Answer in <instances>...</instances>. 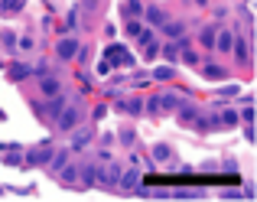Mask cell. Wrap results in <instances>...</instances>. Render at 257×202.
Here are the masks:
<instances>
[{"label":"cell","mask_w":257,"mask_h":202,"mask_svg":"<svg viewBox=\"0 0 257 202\" xmlns=\"http://www.w3.org/2000/svg\"><path fill=\"white\" fill-rule=\"evenodd\" d=\"M221 124H225V127H234V124H238V114H234V111H225V114H221Z\"/></svg>","instance_id":"ffe728a7"},{"label":"cell","mask_w":257,"mask_h":202,"mask_svg":"<svg viewBox=\"0 0 257 202\" xmlns=\"http://www.w3.org/2000/svg\"><path fill=\"white\" fill-rule=\"evenodd\" d=\"M195 4H205V0H195Z\"/></svg>","instance_id":"484cf974"},{"label":"cell","mask_w":257,"mask_h":202,"mask_svg":"<svg viewBox=\"0 0 257 202\" xmlns=\"http://www.w3.org/2000/svg\"><path fill=\"white\" fill-rule=\"evenodd\" d=\"M140 46H144V56H147V59H153V56L160 52V43L150 36V33H144V30H140Z\"/></svg>","instance_id":"3957f363"},{"label":"cell","mask_w":257,"mask_h":202,"mask_svg":"<svg viewBox=\"0 0 257 202\" xmlns=\"http://www.w3.org/2000/svg\"><path fill=\"white\" fill-rule=\"evenodd\" d=\"M43 91H46V95H56V91H59V82L52 75H46L43 78Z\"/></svg>","instance_id":"5bb4252c"},{"label":"cell","mask_w":257,"mask_h":202,"mask_svg":"<svg viewBox=\"0 0 257 202\" xmlns=\"http://www.w3.org/2000/svg\"><path fill=\"white\" fill-rule=\"evenodd\" d=\"M0 10L4 13H17V10H23V0H0Z\"/></svg>","instance_id":"4fadbf2b"},{"label":"cell","mask_w":257,"mask_h":202,"mask_svg":"<svg viewBox=\"0 0 257 202\" xmlns=\"http://www.w3.org/2000/svg\"><path fill=\"white\" fill-rule=\"evenodd\" d=\"M166 33H170V36H182V33H186V26H182V23H170V20H166Z\"/></svg>","instance_id":"2e32d148"},{"label":"cell","mask_w":257,"mask_h":202,"mask_svg":"<svg viewBox=\"0 0 257 202\" xmlns=\"http://www.w3.org/2000/svg\"><path fill=\"white\" fill-rule=\"evenodd\" d=\"M65 160H69V150H59V153H56V160H52V170H62Z\"/></svg>","instance_id":"e0dca14e"},{"label":"cell","mask_w":257,"mask_h":202,"mask_svg":"<svg viewBox=\"0 0 257 202\" xmlns=\"http://www.w3.org/2000/svg\"><path fill=\"white\" fill-rule=\"evenodd\" d=\"M127 111H131V114H137V111H144V105H140V101H127Z\"/></svg>","instance_id":"cb8c5ba5"},{"label":"cell","mask_w":257,"mask_h":202,"mask_svg":"<svg viewBox=\"0 0 257 202\" xmlns=\"http://www.w3.org/2000/svg\"><path fill=\"white\" fill-rule=\"evenodd\" d=\"M65 105H69V101H65V95H59V91H56V95L49 98V118L56 121V118H59V111H62Z\"/></svg>","instance_id":"8992f818"},{"label":"cell","mask_w":257,"mask_h":202,"mask_svg":"<svg viewBox=\"0 0 257 202\" xmlns=\"http://www.w3.org/2000/svg\"><path fill=\"white\" fill-rule=\"evenodd\" d=\"M144 10V7H140V0H127V7H124V13H131V17H137V13Z\"/></svg>","instance_id":"ac0fdd59"},{"label":"cell","mask_w":257,"mask_h":202,"mask_svg":"<svg viewBox=\"0 0 257 202\" xmlns=\"http://www.w3.org/2000/svg\"><path fill=\"white\" fill-rule=\"evenodd\" d=\"M153 157H157V160H170V147H166V144L153 147Z\"/></svg>","instance_id":"d6986e66"},{"label":"cell","mask_w":257,"mask_h":202,"mask_svg":"<svg viewBox=\"0 0 257 202\" xmlns=\"http://www.w3.org/2000/svg\"><path fill=\"white\" fill-rule=\"evenodd\" d=\"M179 114H182V121H195V111H192V108H182Z\"/></svg>","instance_id":"d4e9b609"},{"label":"cell","mask_w":257,"mask_h":202,"mask_svg":"<svg viewBox=\"0 0 257 202\" xmlns=\"http://www.w3.org/2000/svg\"><path fill=\"white\" fill-rule=\"evenodd\" d=\"M231 46H234L231 33H215V49L218 52H231Z\"/></svg>","instance_id":"277c9868"},{"label":"cell","mask_w":257,"mask_h":202,"mask_svg":"<svg viewBox=\"0 0 257 202\" xmlns=\"http://www.w3.org/2000/svg\"><path fill=\"white\" fill-rule=\"evenodd\" d=\"M62 176H65V183H75V176H78V170H75V166H69V170H65V173H62Z\"/></svg>","instance_id":"603a6c76"},{"label":"cell","mask_w":257,"mask_h":202,"mask_svg":"<svg viewBox=\"0 0 257 202\" xmlns=\"http://www.w3.org/2000/svg\"><path fill=\"white\" fill-rule=\"evenodd\" d=\"M147 20H150V23H157V26L166 23V17H163V10H160V7H147Z\"/></svg>","instance_id":"8fae6325"},{"label":"cell","mask_w":257,"mask_h":202,"mask_svg":"<svg viewBox=\"0 0 257 202\" xmlns=\"http://www.w3.org/2000/svg\"><path fill=\"white\" fill-rule=\"evenodd\" d=\"M26 75H30L26 65H13V69H10V78H26Z\"/></svg>","instance_id":"44dd1931"},{"label":"cell","mask_w":257,"mask_h":202,"mask_svg":"<svg viewBox=\"0 0 257 202\" xmlns=\"http://www.w3.org/2000/svg\"><path fill=\"white\" fill-rule=\"evenodd\" d=\"M215 33H218V30H215V26H205V30H202V46H205V49H215Z\"/></svg>","instance_id":"30bf717a"},{"label":"cell","mask_w":257,"mask_h":202,"mask_svg":"<svg viewBox=\"0 0 257 202\" xmlns=\"http://www.w3.org/2000/svg\"><path fill=\"white\" fill-rule=\"evenodd\" d=\"M120 189H137V173H120Z\"/></svg>","instance_id":"7c38bea8"},{"label":"cell","mask_w":257,"mask_h":202,"mask_svg":"<svg viewBox=\"0 0 257 202\" xmlns=\"http://www.w3.org/2000/svg\"><path fill=\"white\" fill-rule=\"evenodd\" d=\"M56 121H59V127H62V131H72V127L82 121V111H78V105H65L62 111H59Z\"/></svg>","instance_id":"6da1fadb"},{"label":"cell","mask_w":257,"mask_h":202,"mask_svg":"<svg viewBox=\"0 0 257 202\" xmlns=\"http://www.w3.org/2000/svg\"><path fill=\"white\" fill-rule=\"evenodd\" d=\"M43 160H49V153H46V150H36V153H30V163H43Z\"/></svg>","instance_id":"7402d4cb"},{"label":"cell","mask_w":257,"mask_h":202,"mask_svg":"<svg viewBox=\"0 0 257 202\" xmlns=\"http://www.w3.org/2000/svg\"><path fill=\"white\" fill-rule=\"evenodd\" d=\"M202 75H205L208 82H221V78H225L228 72L221 69V65H205V69H202Z\"/></svg>","instance_id":"ba28073f"},{"label":"cell","mask_w":257,"mask_h":202,"mask_svg":"<svg viewBox=\"0 0 257 202\" xmlns=\"http://www.w3.org/2000/svg\"><path fill=\"white\" fill-rule=\"evenodd\" d=\"M140 30H144V26H140L137 20H127V23H124V33H127V36H140Z\"/></svg>","instance_id":"9a60e30c"},{"label":"cell","mask_w":257,"mask_h":202,"mask_svg":"<svg viewBox=\"0 0 257 202\" xmlns=\"http://www.w3.org/2000/svg\"><path fill=\"white\" fill-rule=\"evenodd\" d=\"M88 140H91V131H88V127H85V131H78L75 134V140H72V150H85V147H88Z\"/></svg>","instance_id":"9c48e42d"},{"label":"cell","mask_w":257,"mask_h":202,"mask_svg":"<svg viewBox=\"0 0 257 202\" xmlns=\"http://www.w3.org/2000/svg\"><path fill=\"white\" fill-rule=\"evenodd\" d=\"M56 52H59V59H72V56L78 52V43H75V39H62Z\"/></svg>","instance_id":"5b68a950"},{"label":"cell","mask_w":257,"mask_h":202,"mask_svg":"<svg viewBox=\"0 0 257 202\" xmlns=\"http://www.w3.org/2000/svg\"><path fill=\"white\" fill-rule=\"evenodd\" d=\"M104 56H107V62H111V65H131V56L124 52V46H107Z\"/></svg>","instance_id":"7a4b0ae2"},{"label":"cell","mask_w":257,"mask_h":202,"mask_svg":"<svg viewBox=\"0 0 257 202\" xmlns=\"http://www.w3.org/2000/svg\"><path fill=\"white\" fill-rule=\"evenodd\" d=\"M231 49H234V56H238V62H241V65L251 62V46H247V39H241V43H238V46H231Z\"/></svg>","instance_id":"52a82bcc"}]
</instances>
